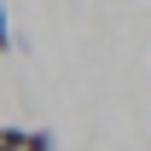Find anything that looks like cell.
Masks as SVG:
<instances>
[{"label": "cell", "instance_id": "obj_1", "mask_svg": "<svg viewBox=\"0 0 151 151\" xmlns=\"http://www.w3.org/2000/svg\"><path fill=\"white\" fill-rule=\"evenodd\" d=\"M29 151H58V139L47 128H29Z\"/></svg>", "mask_w": 151, "mask_h": 151}, {"label": "cell", "instance_id": "obj_2", "mask_svg": "<svg viewBox=\"0 0 151 151\" xmlns=\"http://www.w3.org/2000/svg\"><path fill=\"white\" fill-rule=\"evenodd\" d=\"M0 52H12V23H6V0H0Z\"/></svg>", "mask_w": 151, "mask_h": 151}]
</instances>
